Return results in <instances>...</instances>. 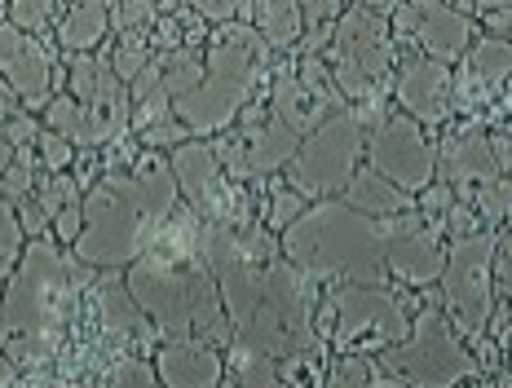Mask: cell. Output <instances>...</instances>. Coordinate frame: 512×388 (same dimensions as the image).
Instances as JSON below:
<instances>
[{
	"label": "cell",
	"instance_id": "obj_12",
	"mask_svg": "<svg viewBox=\"0 0 512 388\" xmlns=\"http://www.w3.org/2000/svg\"><path fill=\"white\" fill-rule=\"evenodd\" d=\"M212 146H217L221 168L230 172V181H265L287 168V159L301 146V133L287 120H279L270 97H265V102L243 106L239 120L226 133L212 137Z\"/></svg>",
	"mask_w": 512,
	"mask_h": 388
},
{
	"label": "cell",
	"instance_id": "obj_42",
	"mask_svg": "<svg viewBox=\"0 0 512 388\" xmlns=\"http://www.w3.org/2000/svg\"><path fill=\"white\" fill-rule=\"evenodd\" d=\"M80 230H84V199L67 203V208H62L58 217H53V239H58L62 247H76Z\"/></svg>",
	"mask_w": 512,
	"mask_h": 388
},
{
	"label": "cell",
	"instance_id": "obj_33",
	"mask_svg": "<svg viewBox=\"0 0 512 388\" xmlns=\"http://www.w3.org/2000/svg\"><path fill=\"white\" fill-rule=\"evenodd\" d=\"M76 199H84V194H80V181L71 177V172H49V177L36 186V203H40V212H45L49 221Z\"/></svg>",
	"mask_w": 512,
	"mask_h": 388
},
{
	"label": "cell",
	"instance_id": "obj_41",
	"mask_svg": "<svg viewBox=\"0 0 512 388\" xmlns=\"http://www.w3.org/2000/svg\"><path fill=\"white\" fill-rule=\"evenodd\" d=\"M45 124L53 128V133H62V137H76V124H80V102L71 93H62V97H53V102L45 106Z\"/></svg>",
	"mask_w": 512,
	"mask_h": 388
},
{
	"label": "cell",
	"instance_id": "obj_53",
	"mask_svg": "<svg viewBox=\"0 0 512 388\" xmlns=\"http://www.w3.org/2000/svg\"><path fill=\"white\" fill-rule=\"evenodd\" d=\"M5 278H9V274H0V296H5Z\"/></svg>",
	"mask_w": 512,
	"mask_h": 388
},
{
	"label": "cell",
	"instance_id": "obj_19",
	"mask_svg": "<svg viewBox=\"0 0 512 388\" xmlns=\"http://www.w3.org/2000/svg\"><path fill=\"white\" fill-rule=\"evenodd\" d=\"M0 75L9 80V93L27 106V111H45L53 102V67L49 53L31 31L0 23Z\"/></svg>",
	"mask_w": 512,
	"mask_h": 388
},
{
	"label": "cell",
	"instance_id": "obj_51",
	"mask_svg": "<svg viewBox=\"0 0 512 388\" xmlns=\"http://www.w3.org/2000/svg\"><path fill=\"white\" fill-rule=\"evenodd\" d=\"M9 164H14V146L5 142V133H0V172H5Z\"/></svg>",
	"mask_w": 512,
	"mask_h": 388
},
{
	"label": "cell",
	"instance_id": "obj_8",
	"mask_svg": "<svg viewBox=\"0 0 512 388\" xmlns=\"http://www.w3.org/2000/svg\"><path fill=\"white\" fill-rule=\"evenodd\" d=\"M327 53H332V75L336 89L349 106H362V120H376V102L384 93V80L398 67V49H393V27L384 14H371V9H340L332 40H327Z\"/></svg>",
	"mask_w": 512,
	"mask_h": 388
},
{
	"label": "cell",
	"instance_id": "obj_26",
	"mask_svg": "<svg viewBox=\"0 0 512 388\" xmlns=\"http://www.w3.org/2000/svg\"><path fill=\"white\" fill-rule=\"evenodd\" d=\"M111 31V5L106 0H71L67 14L58 18V45L67 53L98 49Z\"/></svg>",
	"mask_w": 512,
	"mask_h": 388
},
{
	"label": "cell",
	"instance_id": "obj_48",
	"mask_svg": "<svg viewBox=\"0 0 512 388\" xmlns=\"http://www.w3.org/2000/svg\"><path fill=\"white\" fill-rule=\"evenodd\" d=\"M349 5H358V9H371V14H384V18H389L393 9H398V0H349Z\"/></svg>",
	"mask_w": 512,
	"mask_h": 388
},
{
	"label": "cell",
	"instance_id": "obj_3",
	"mask_svg": "<svg viewBox=\"0 0 512 388\" xmlns=\"http://www.w3.org/2000/svg\"><path fill=\"white\" fill-rule=\"evenodd\" d=\"M124 283L137 305H142V314L155 322L159 336H173V340L195 336V340L221 344V349L234 340L226 305H221L217 274L208 269L204 256H177V252L146 247L124 269Z\"/></svg>",
	"mask_w": 512,
	"mask_h": 388
},
{
	"label": "cell",
	"instance_id": "obj_44",
	"mask_svg": "<svg viewBox=\"0 0 512 388\" xmlns=\"http://www.w3.org/2000/svg\"><path fill=\"white\" fill-rule=\"evenodd\" d=\"M495 283L512 300V230L499 234V243H495Z\"/></svg>",
	"mask_w": 512,
	"mask_h": 388
},
{
	"label": "cell",
	"instance_id": "obj_15",
	"mask_svg": "<svg viewBox=\"0 0 512 388\" xmlns=\"http://www.w3.org/2000/svg\"><path fill=\"white\" fill-rule=\"evenodd\" d=\"M512 168V142L508 137H490L482 128L473 133H451L437 150V177L455 199H482L508 177Z\"/></svg>",
	"mask_w": 512,
	"mask_h": 388
},
{
	"label": "cell",
	"instance_id": "obj_24",
	"mask_svg": "<svg viewBox=\"0 0 512 388\" xmlns=\"http://www.w3.org/2000/svg\"><path fill=\"white\" fill-rule=\"evenodd\" d=\"M340 199L354 203L358 212H367V217H376V221H393V217H402V212L420 208V199H415V194L398 190L393 181H384L380 172L367 168V164H362L354 177H349V186L340 190Z\"/></svg>",
	"mask_w": 512,
	"mask_h": 388
},
{
	"label": "cell",
	"instance_id": "obj_52",
	"mask_svg": "<svg viewBox=\"0 0 512 388\" xmlns=\"http://www.w3.org/2000/svg\"><path fill=\"white\" fill-rule=\"evenodd\" d=\"M464 388V384H460ZM468 388H504V384H495V380H482V375H477V380H468Z\"/></svg>",
	"mask_w": 512,
	"mask_h": 388
},
{
	"label": "cell",
	"instance_id": "obj_47",
	"mask_svg": "<svg viewBox=\"0 0 512 388\" xmlns=\"http://www.w3.org/2000/svg\"><path fill=\"white\" fill-rule=\"evenodd\" d=\"M18 371H23V366L9 358L5 349H0V388H14V384H18Z\"/></svg>",
	"mask_w": 512,
	"mask_h": 388
},
{
	"label": "cell",
	"instance_id": "obj_7",
	"mask_svg": "<svg viewBox=\"0 0 512 388\" xmlns=\"http://www.w3.org/2000/svg\"><path fill=\"white\" fill-rule=\"evenodd\" d=\"M371 358L380 362V371H389L407 388H460L477 380V375H486L477 353L468 349L464 336L455 331V322L446 318V309L433 305V300H424L411 314L407 340L389 344V349L371 353Z\"/></svg>",
	"mask_w": 512,
	"mask_h": 388
},
{
	"label": "cell",
	"instance_id": "obj_30",
	"mask_svg": "<svg viewBox=\"0 0 512 388\" xmlns=\"http://www.w3.org/2000/svg\"><path fill=\"white\" fill-rule=\"evenodd\" d=\"M159 71H164V93L177 102V97L199 89V80H204V58H195L190 49H164L159 53Z\"/></svg>",
	"mask_w": 512,
	"mask_h": 388
},
{
	"label": "cell",
	"instance_id": "obj_10",
	"mask_svg": "<svg viewBox=\"0 0 512 388\" xmlns=\"http://www.w3.org/2000/svg\"><path fill=\"white\" fill-rule=\"evenodd\" d=\"M362 150H367V120H362V111L345 106V111L327 115L314 133L301 137L296 155L283 168V181L314 203L336 199L349 186V177L358 172Z\"/></svg>",
	"mask_w": 512,
	"mask_h": 388
},
{
	"label": "cell",
	"instance_id": "obj_54",
	"mask_svg": "<svg viewBox=\"0 0 512 388\" xmlns=\"http://www.w3.org/2000/svg\"><path fill=\"white\" fill-rule=\"evenodd\" d=\"M504 353H508V362H512V344H508V349H504Z\"/></svg>",
	"mask_w": 512,
	"mask_h": 388
},
{
	"label": "cell",
	"instance_id": "obj_20",
	"mask_svg": "<svg viewBox=\"0 0 512 388\" xmlns=\"http://www.w3.org/2000/svg\"><path fill=\"white\" fill-rule=\"evenodd\" d=\"M133 124V97H128V84L115 75L111 58L98 53V89L93 97L80 106V124H76V142L80 150H98V146H111L120 142Z\"/></svg>",
	"mask_w": 512,
	"mask_h": 388
},
{
	"label": "cell",
	"instance_id": "obj_36",
	"mask_svg": "<svg viewBox=\"0 0 512 388\" xmlns=\"http://www.w3.org/2000/svg\"><path fill=\"white\" fill-rule=\"evenodd\" d=\"M111 14H115L111 23L120 36H146V31L155 27L159 9H155V0H115Z\"/></svg>",
	"mask_w": 512,
	"mask_h": 388
},
{
	"label": "cell",
	"instance_id": "obj_13",
	"mask_svg": "<svg viewBox=\"0 0 512 388\" xmlns=\"http://www.w3.org/2000/svg\"><path fill=\"white\" fill-rule=\"evenodd\" d=\"M367 168H376L384 181H393L407 194H424L437 177V150L407 111H380L367 124V150H362Z\"/></svg>",
	"mask_w": 512,
	"mask_h": 388
},
{
	"label": "cell",
	"instance_id": "obj_43",
	"mask_svg": "<svg viewBox=\"0 0 512 388\" xmlns=\"http://www.w3.org/2000/svg\"><path fill=\"white\" fill-rule=\"evenodd\" d=\"M0 133H5V142L14 146V150H23V146H36L40 142V124L31 120V115H9L5 124H0Z\"/></svg>",
	"mask_w": 512,
	"mask_h": 388
},
{
	"label": "cell",
	"instance_id": "obj_2",
	"mask_svg": "<svg viewBox=\"0 0 512 388\" xmlns=\"http://www.w3.org/2000/svg\"><path fill=\"white\" fill-rule=\"evenodd\" d=\"M98 274L62 252L58 239H27L23 261L14 265L0 296V349L23 371L45 366L62 349L84 283Z\"/></svg>",
	"mask_w": 512,
	"mask_h": 388
},
{
	"label": "cell",
	"instance_id": "obj_4",
	"mask_svg": "<svg viewBox=\"0 0 512 388\" xmlns=\"http://www.w3.org/2000/svg\"><path fill=\"white\" fill-rule=\"evenodd\" d=\"M283 256L314 283H384V221L345 199H318L279 234Z\"/></svg>",
	"mask_w": 512,
	"mask_h": 388
},
{
	"label": "cell",
	"instance_id": "obj_49",
	"mask_svg": "<svg viewBox=\"0 0 512 388\" xmlns=\"http://www.w3.org/2000/svg\"><path fill=\"white\" fill-rule=\"evenodd\" d=\"M477 14H490V9H512V0H473Z\"/></svg>",
	"mask_w": 512,
	"mask_h": 388
},
{
	"label": "cell",
	"instance_id": "obj_17",
	"mask_svg": "<svg viewBox=\"0 0 512 388\" xmlns=\"http://www.w3.org/2000/svg\"><path fill=\"white\" fill-rule=\"evenodd\" d=\"M384 269L407 287H433L446 269V243L420 208L384 221Z\"/></svg>",
	"mask_w": 512,
	"mask_h": 388
},
{
	"label": "cell",
	"instance_id": "obj_32",
	"mask_svg": "<svg viewBox=\"0 0 512 388\" xmlns=\"http://www.w3.org/2000/svg\"><path fill=\"white\" fill-rule=\"evenodd\" d=\"M36 146H23V150H14V164H9L5 172H0V194H5L9 203H23L31 199V186H36Z\"/></svg>",
	"mask_w": 512,
	"mask_h": 388
},
{
	"label": "cell",
	"instance_id": "obj_35",
	"mask_svg": "<svg viewBox=\"0 0 512 388\" xmlns=\"http://www.w3.org/2000/svg\"><path fill=\"white\" fill-rule=\"evenodd\" d=\"M305 208H309V199H305L301 190H292L287 181H274V190H270V212H265V230L283 234L287 225L301 217Z\"/></svg>",
	"mask_w": 512,
	"mask_h": 388
},
{
	"label": "cell",
	"instance_id": "obj_45",
	"mask_svg": "<svg viewBox=\"0 0 512 388\" xmlns=\"http://www.w3.org/2000/svg\"><path fill=\"white\" fill-rule=\"evenodd\" d=\"M190 9H195L199 18H208V23H230V18H239V0H186Z\"/></svg>",
	"mask_w": 512,
	"mask_h": 388
},
{
	"label": "cell",
	"instance_id": "obj_6",
	"mask_svg": "<svg viewBox=\"0 0 512 388\" xmlns=\"http://www.w3.org/2000/svg\"><path fill=\"white\" fill-rule=\"evenodd\" d=\"M318 283L309 274H301L287 256H274L265 265V283L256 305L234 322V340L252 344V349L270 353V358H323L327 340L314 322V300Z\"/></svg>",
	"mask_w": 512,
	"mask_h": 388
},
{
	"label": "cell",
	"instance_id": "obj_23",
	"mask_svg": "<svg viewBox=\"0 0 512 388\" xmlns=\"http://www.w3.org/2000/svg\"><path fill=\"white\" fill-rule=\"evenodd\" d=\"M270 106H274V115L279 120H287L296 128V133H314L318 124L327 120V115H336V111H345L349 102H340V97H323V93H314L309 84L296 75L292 62H279V71H274V80H270Z\"/></svg>",
	"mask_w": 512,
	"mask_h": 388
},
{
	"label": "cell",
	"instance_id": "obj_21",
	"mask_svg": "<svg viewBox=\"0 0 512 388\" xmlns=\"http://www.w3.org/2000/svg\"><path fill=\"white\" fill-rule=\"evenodd\" d=\"M155 375L164 388H221L226 380V358H221L217 344L181 336V340H164L155 349Z\"/></svg>",
	"mask_w": 512,
	"mask_h": 388
},
{
	"label": "cell",
	"instance_id": "obj_22",
	"mask_svg": "<svg viewBox=\"0 0 512 388\" xmlns=\"http://www.w3.org/2000/svg\"><path fill=\"white\" fill-rule=\"evenodd\" d=\"M93 309H98V322L106 336L115 340H137L142 349H151L159 340L155 322L142 314V305L133 300L120 269H98V287H93Z\"/></svg>",
	"mask_w": 512,
	"mask_h": 388
},
{
	"label": "cell",
	"instance_id": "obj_14",
	"mask_svg": "<svg viewBox=\"0 0 512 388\" xmlns=\"http://www.w3.org/2000/svg\"><path fill=\"white\" fill-rule=\"evenodd\" d=\"M177 190L186 194V208H195L208 225H252L243 190L230 186V172L221 168V155L212 137H190L177 150H168Z\"/></svg>",
	"mask_w": 512,
	"mask_h": 388
},
{
	"label": "cell",
	"instance_id": "obj_27",
	"mask_svg": "<svg viewBox=\"0 0 512 388\" xmlns=\"http://www.w3.org/2000/svg\"><path fill=\"white\" fill-rule=\"evenodd\" d=\"M226 349H230V358H226V380H221V388H287L279 358H270V353L252 349V344H243V340H230Z\"/></svg>",
	"mask_w": 512,
	"mask_h": 388
},
{
	"label": "cell",
	"instance_id": "obj_34",
	"mask_svg": "<svg viewBox=\"0 0 512 388\" xmlns=\"http://www.w3.org/2000/svg\"><path fill=\"white\" fill-rule=\"evenodd\" d=\"M23 247H27V234L18 225V208L0 194V274H9V269L23 261Z\"/></svg>",
	"mask_w": 512,
	"mask_h": 388
},
{
	"label": "cell",
	"instance_id": "obj_11",
	"mask_svg": "<svg viewBox=\"0 0 512 388\" xmlns=\"http://www.w3.org/2000/svg\"><path fill=\"white\" fill-rule=\"evenodd\" d=\"M495 243L499 234L473 230L455 234L446 243V269H442V309L455 322V331L468 340H482L490 318H495Z\"/></svg>",
	"mask_w": 512,
	"mask_h": 388
},
{
	"label": "cell",
	"instance_id": "obj_39",
	"mask_svg": "<svg viewBox=\"0 0 512 388\" xmlns=\"http://www.w3.org/2000/svg\"><path fill=\"white\" fill-rule=\"evenodd\" d=\"M93 89H98V58H93V53H71V80H67V93L84 106V102L93 97Z\"/></svg>",
	"mask_w": 512,
	"mask_h": 388
},
{
	"label": "cell",
	"instance_id": "obj_1",
	"mask_svg": "<svg viewBox=\"0 0 512 388\" xmlns=\"http://www.w3.org/2000/svg\"><path fill=\"white\" fill-rule=\"evenodd\" d=\"M177 177L168 155L142 150L133 168L106 172L84 194V230L76 239V261L93 269H128L155 243L159 225L177 208Z\"/></svg>",
	"mask_w": 512,
	"mask_h": 388
},
{
	"label": "cell",
	"instance_id": "obj_50",
	"mask_svg": "<svg viewBox=\"0 0 512 388\" xmlns=\"http://www.w3.org/2000/svg\"><path fill=\"white\" fill-rule=\"evenodd\" d=\"M9 115H14V93H9V89H0V124H5Z\"/></svg>",
	"mask_w": 512,
	"mask_h": 388
},
{
	"label": "cell",
	"instance_id": "obj_40",
	"mask_svg": "<svg viewBox=\"0 0 512 388\" xmlns=\"http://www.w3.org/2000/svg\"><path fill=\"white\" fill-rule=\"evenodd\" d=\"M49 14H53V0H9V23L31 31V36H36V31H45Z\"/></svg>",
	"mask_w": 512,
	"mask_h": 388
},
{
	"label": "cell",
	"instance_id": "obj_9",
	"mask_svg": "<svg viewBox=\"0 0 512 388\" xmlns=\"http://www.w3.org/2000/svg\"><path fill=\"white\" fill-rule=\"evenodd\" d=\"M327 314H332V327H327L332 349L345 358V353H380L407 340L415 309L407 305V296L384 283H332Z\"/></svg>",
	"mask_w": 512,
	"mask_h": 388
},
{
	"label": "cell",
	"instance_id": "obj_16",
	"mask_svg": "<svg viewBox=\"0 0 512 388\" xmlns=\"http://www.w3.org/2000/svg\"><path fill=\"white\" fill-rule=\"evenodd\" d=\"M393 31H398V40L415 45V53H429V58L455 67L473 40V18L455 9L451 0H398Z\"/></svg>",
	"mask_w": 512,
	"mask_h": 388
},
{
	"label": "cell",
	"instance_id": "obj_38",
	"mask_svg": "<svg viewBox=\"0 0 512 388\" xmlns=\"http://www.w3.org/2000/svg\"><path fill=\"white\" fill-rule=\"evenodd\" d=\"M36 155L45 172H71V159H76V142L62 133H53V128H40V142H36Z\"/></svg>",
	"mask_w": 512,
	"mask_h": 388
},
{
	"label": "cell",
	"instance_id": "obj_29",
	"mask_svg": "<svg viewBox=\"0 0 512 388\" xmlns=\"http://www.w3.org/2000/svg\"><path fill=\"white\" fill-rule=\"evenodd\" d=\"M468 71L477 84H504L512 80V40L508 36H482L468 53Z\"/></svg>",
	"mask_w": 512,
	"mask_h": 388
},
{
	"label": "cell",
	"instance_id": "obj_31",
	"mask_svg": "<svg viewBox=\"0 0 512 388\" xmlns=\"http://www.w3.org/2000/svg\"><path fill=\"white\" fill-rule=\"evenodd\" d=\"M106 58H111V67H115V75H120L124 84H133L137 75L155 62V49H151V40L146 36H120V45L106 49Z\"/></svg>",
	"mask_w": 512,
	"mask_h": 388
},
{
	"label": "cell",
	"instance_id": "obj_25",
	"mask_svg": "<svg viewBox=\"0 0 512 388\" xmlns=\"http://www.w3.org/2000/svg\"><path fill=\"white\" fill-rule=\"evenodd\" d=\"M239 23H252L270 49L287 53L301 40V0H239Z\"/></svg>",
	"mask_w": 512,
	"mask_h": 388
},
{
	"label": "cell",
	"instance_id": "obj_46",
	"mask_svg": "<svg viewBox=\"0 0 512 388\" xmlns=\"http://www.w3.org/2000/svg\"><path fill=\"white\" fill-rule=\"evenodd\" d=\"M45 212H40V203H31V199H23L18 203V225H23V234L27 239H45Z\"/></svg>",
	"mask_w": 512,
	"mask_h": 388
},
{
	"label": "cell",
	"instance_id": "obj_28",
	"mask_svg": "<svg viewBox=\"0 0 512 388\" xmlns=\"http://www.w3.org/2000/svg\"><path fill=\"white\" fill-rule=\"evenodd\" d=\"M318 388H407V384H398L389 371H380V362L371 358V353H345V358L323 375Z\"/></svg>",
	"mask_w": 512,
	"mask_h": 388
},
{
	"label": "cell",
	"instance_id": "obj_5",
	"mask_svg": "<svg viewBox=\"0 0 512 388\" xmlns=\"http://www.w3.org/2000/svg\"><path fill=\"white\" fill-rule=\"evenodd\" d=\"M270 67V45L252 23H217L208 31L204 49V80L195 93L177 97L173 115L190 128V137H217L239 120V111L252 102L256 84Z\"/></svg>",
	"mask_w": 512,
	"mask_h": 388
},
{
	"label": "cell",
	"instance_id": "obj_37",
	"mask_svg": "<svg viewBox=\"0 0 512 388\" xmlns=\"http://www.w3.org/2000/svg\"><path fill=\"white\" fill-rule=\"evenodd\" d=\"M106 388H164L155 375V366L142 358V353H133V358H120L111 371V380H106Z\"/></svg>",
	"mask_w": 512,
	"mask_h": 388
},
{
	"label": "cell",
	"instance_id": "obj_18",
	"mask_svg": "<svg viewBox=\"0 0 512 388\" xmlns=\"http://www.w3.org/2000/svg\"><path fill=\"white\" fill-rule=\"evenodd\" d=\"M393 97H398V106L415 124L437 128L451 120V111H455V75L446 62L411 49V53H402L398 75H393Z\"/></svg>",
	"mask_w": 512,
	"mask_h": 388
}]
</instances>
